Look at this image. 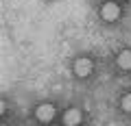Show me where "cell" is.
I'll use <instances>...</instances> for the list:
<instances>
[{"label": "cell", "instance_id": "1", "mask_svg": "<svg viewBox=\"0 0 131 126\" xmlns=\"http://www.w3.org/2000/svg\"><path fill=\"white\" fill-rule=\"evenodd\" d=\"M55 115H57V109H55V104H50V102H42L37 109H35V117H37L42 124L52 122V120H55Z\"/></svg>", "mask_w": 131, "mask_h": 126}, {"label": "cell", "instance_id": "2", "mask_svg": "<svg viewBox=\"0 0 131 126\" xmlns=\"http://www.w3.org/2000/svg\"><path fill=\"white\" fill-rule=\"evenodd\" d=\"M92 70H94V63L88 57H81V59L74 61V74L79 76V78H88V76L92 74Z\"/></svg>", "mask_w": 131, "mask_h": 126}, {"label": "cell", "instance_id": "3", "mask_svg": "<svg viewBox=\"0 0 131 126\" xmlns=\"http://www.w3.org/2000/svg\"><path fill=\"white\" fill-rule=\"evenodd\" d=\"M101 18H103L105 22H116V20L120 18V7H118L116 2H105V5L101 7Z\"/></svg>", "mask_w": 131, "mask_h": 126}, {"label": "cell", "instance_id": "4", "mask_svg": "<svg viewBox=\"0 0 131 126\" xmlns=\"http://www.w3.org/2000/svg\"><path fill=\"white\" fill-rule=\"evenodd\" d=\"M61 122H63V126H79L81 122H83V113L77 107H72V109H68V111L61 115Z\"/></svg>", "mask_w": 131, "mask_h": 126}, {"label": "cell", "instance_id": "5", "mask_svg": "<svg viewBox=\"0 0 131 126\" xmlns=\"http://www.w3.org/2000/svg\"><path fill=\"white\" fill-rule=\"evenodd\" d=\"M116 63H118V67H120V70H131V50H122V52H118Z\"/></svg>", "mask_w": 131, "mask_h": 126}, {"label": "cell", "instance_id": "6", "mask_svg": "<svg viewBox=\"0 0 131 126\" xmlns=\"http://www.w3.org/2000/svg\"><path fill=\"white\" fill-rule=\"evenodd\" d=\"M120 107H122V111H125V113H131V93H125V96H122Z\"/></svg>", "mask_w": 131, "mask_h": 126}]
</instances>
